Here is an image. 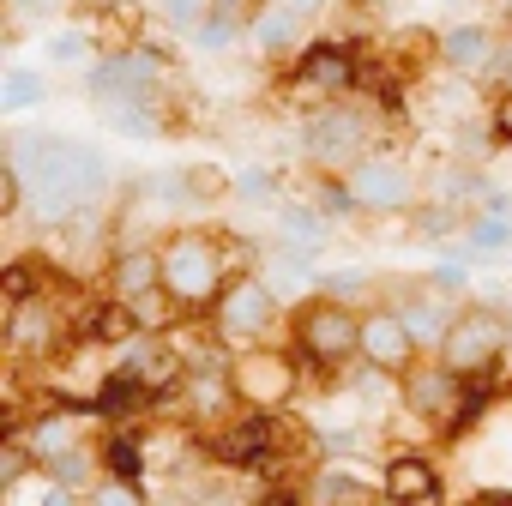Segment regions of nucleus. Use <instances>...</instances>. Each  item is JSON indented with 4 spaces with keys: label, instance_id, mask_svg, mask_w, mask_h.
I'll use <instances>...</instances> for the list:
<instances>
[{
    "label": "nucleus",
    "instance_id": "f257e3e1",
    "mask_svg": "<svg viewBox=\"0 0 512 506\" xmlns=\"http://www.w3.org/2000/svg\"><path fill=\"white\" fill-rule=\"evenodd\" d=\"M7 157L19 163L25 187H31V211L43 223H73L79 211H91L109 193V157L85 139L67 133H13Z\"/></svg>",
    "mask_w": 512,
    "mask_h": 506
},
{
    "label": "nucleus",
    "instance_id": "f03ea898",
    "mask_svg": "<svg viewBox=\"0 0 512 506\" xmlns=\"http://www.w3.org/2000/svg\"><path fill=\"white\" fill-rule=\"evenodd\" d=\"M157 260H163V296L181 302V308H205L217 302L229 284H223V247L199 229H181L157 247Z\"/></svg>",
    "mask_w": 512,
    "mask_h": 506
},
{
    "label": "nucleus",
    "instance_id": "7ed1b4c3",
    "mask_svg": "<svg viewBox=\"0 0 512 506\" xmlns=\"http://www.w3.org/2000/svg\"><path fill=\"white\" fill-rule=\"evenodd\" d=\"M380 127L368 121V109H356V103H320L314 115H308V127H302V151H308V163H320V169H356L362 157H374L380 145Z\"/></svg>",
    "mask_w": 512,
    "mask_h": 506
},
{
    "label": "nucleus",
    "instance_id": "20e7f679",
    "mask_svg": "<svg viewBox=\"0 0 512 506\" xmlns=\"http://www.w3.org/2000/svg\"><path fill=\"white\" fill-rule=\"evenodd\" d=\"M506 350H512V326L494 308H458V320H452V332L440 344V368L470 380V374H488Z\"/></svg>",
    "mask_w": 512,
    "mask_h": 506
},
{
    "label": "nucleus",
    "instance_id": "39448f33",
    "mask_svg": "<svg viewBox=\"0 0 512 506\" xmlns=\"http://www.w3.org/2000/svg\"><path fill=\"white\" fill-rule=\"evenodd\" d=\"M278 326V290L266 278H235L223 296H217V344L229 350H253V344H266Z\"/></svg>",
    "mask_w": 512,
    "mask_h": 506
},
{
    "label": "nucleus",
    "instance_id": "423d86ee",
    "mask_svg": "<svg viewBox=\"0 0 512 506\" xmlns=\"http://www.w3.org/2000/svg\"><path fill=\"white\" fill-rule=\"evenodd\" d=\"M344 187H350L356 211H410V205H416V193H422L416 169H410L404 157H392V151L362 157V163L344 175Z\"/></svg>",
    "mask_w": 512,
    "mask_h": 506
},
{
    "label": "nucleus",
    "instance_id": "0eeeda50",
    "mask_svg": "<svg viewBox=\"0 0 512 506\" xmlns=\"http://www.w3.org/2000/svg\"><path fill=\"white\" fill-rule=\"evenodd\" d=\"M296 338H302V350L314 362H350V356H362V320L344 302H332V296H320V302L302 308Z\"/></svg>",
    "mask_w": 512,
    "mask_h": 506
},
{
    "label": "nucleus",
    "instance_id": "6e6552de",
    "mask_svg": "<svg viewBox=\"0 0 512 506\" xmlns=\"http://www.w3.org/2000/svg\"><path fill=\"white\" fill-rule=\"evenodd\" d=\"M163 55L157 49H127V55H109L97 73H91V97L97 103H151L157 85H163Z\"/></svg>",
    "mask_w": 512,
    "mask_h": 506
},
{
    "label": "nucleus",
    "instance_id": "1a4fd4ad",
    "mask_svg": "<svg viewBox=\"0 0 512 506\" xmlns=\"http://www.w3.org/2000/svg\"><path fill=\"white\" fill-rule=\"evenodd\" d=\"M506 55L512 49L488 25H446L440 31V67L452 79H494V73H506Z\"/></svg>",
    "mask_w": 512,
    "mask_h": 506
},
{
    "label": "nucleus",
    "instance_id": "9d476101",
    "mask_svg": "<svg viewBox=\"0 0 512 506\" xmlns=\"http://www.w3.org/2000/svg\"><path fill=\"white\" fill-rule=\"evenodd\" d=\"M416 332L404 326V314L398 308H374L368 320H362V362L374 368V374H410V362H416Z\"/></svg>",
    "mask_w": 512,
    "mask_h": 506
},
{
    "label": "nucleus",
    "instance_id": "9b49d317",
    "mask_svg": "<svg viewBox=\"0 0 512 506\" xmlns=\"http://www.w3.org/2000/svg\"><path fill=\"white\" fill-rule=\"evenodd\" d=\"M350 85H356V61H350V49H338V43H314V49H302L296 79H290L296 97H326V103H338Z\"/></svg>",
    "mask_w": 512,
    "mask_h": 506
},
{
    "label": "nucleus",
    "instance_id": "f8f14e48",
    "mask_svg": "<svg viewBox=\"0 0 512 506\" xmlns=\"http://www.w3.org/2000/svg\"><path fill=\"white\" fill-rule=\"evenodd\" d=\"M181 368H187V356H175V344H169V338L145 332V338H127V350H121V368H115V374H127L133 386H145V392L157 398V392H169V386L181 380Z\"/></svg>",
    "mask_w": 512,
    "mask_h": 506
},
{
    "label": "nucleus",
    "instance_id": "ddd939ff",
    "mask_svg": "<svg viewBox=\"0 0 512 506\" xmlns=\"http://www.w3.org/2000/svg\"><path fill=\"white\" fill-rule=\"evenodd\" d=\"M229 392L253 410H272L290 398V362L284 356H235L229 368Z\"/></svg>",
    "mask_w": 512,
    "mask_h": 506
},
{
    "label": "nucleus",
    "instance_id": "4468645a",
    "mask_svg": "<svg viewBox=\"0 0 512 506\" xmlns=\"http://www.w3.org/2000/svg\"><path fill=\"white\" fill-rule=\"evenodd\" d=\"M386 500H392V506H434V500H440L434 464L416 458V452H398V458L386 464Z\"/></svg>",
    "mask_w": 512,
    "mask_h": 506
},
{
    "label": "nucleus",
    "instance_id": "2eb2a0df",
    "mask_svg": "<svg viewBox=\"0 0 512 506\" xmlns=\"http://www.w3.org/2000/svg\"><path fill=\"white\" fill-rule=\"evenodd\" d=\"M151 290H163V260H157V253H145V247H127L121 260H115V296L133 314H145V296Z\"/></svg>",
    "mask_w": 512,
    "mask_h": 506
},
{
    "label": "nucleus",
    "instance_id": "dca6fc26",
    "mask_svg": "<svg viewBox=\"0 0 512 506\" xmlns=\"http://www.w3.org/2000/svg\"><path fill=\"white\" fill-rule=\"evenodd\" d=\"M43 67H61V73H97L103 61H97V37L91 31H79V25H55V31H43Z\"/></svg>",
    "mask_w": 512,
    "mask_h": 506
},
{
    "label": "nucleus",
    "instance_id": "f3484780",
    "mask_svg": "<svg viewBox=\"0 0 512 506\" xmlns=\"http://www.w3.org/2000/svg\"><path fill=\"white\" fill-rule=\"evenodd\" d=\"M296 37H302V19H296L290 7H278V0H266V7L253 13V19H247V43L260 49L266 61L290 55V49H296Z\"/></svg>",
    "mask_w": 512,
    "mask_h": 506
},
{
    "label": "nucleus",
    "instance_id": "a211bd4d",
    "mask_svg": "<svg viewBox=\"0 0 512 506\" xmlns=\"http://www.w3.org/2000/svg\"><path fill=\"white\" fill-rule=\"evenodd\" d=\"M49 103V73L43 67H7L0 73V115H31V109H43Z\"/></svg>",
    "mask_w": 512,
    "mask_h": 506
},
{
    "label": "nucleus",
    "instance_id": "6ab92c4d",
    "mask_svg": "<svg viewBox=\"0 0 512 506\" xmlns=\"http://www.w3.org/2000/svg\"><path fill=\"white\" fill-rule=\"evenodd\" d=\"M404 398H410L422 416H446L452 404H464V398H458V374H452V368H416V374L404 380Z\"/></svg>",
    "mask_w": 512,
    "mask_h": 506
},
{
    "label": "nucleus",
    "instance_id": "aec40b11",
    "mask_svg": "<svg viewBox=\"0 0 512 506\" xmlns=\"http://www.w3.org/2000/svg\"><path fill=\"white\" fill-rule=\"evenodd\" d=\"M404 314V326L416 332V344H446V332H452V320L458 314H446V296L440 290H422L410 308H398Z\"/></svg>",
    "mask_w": 512,
    "mask_h": 506
},
{
    "label": "nucleus",
    "instance_id": "412c9836",
    "mask_svg": "<svg viewBox=\"0 0 512 506\" xmlns=\"http://www.w3.org/2000/svg\"><path fill=\"white\" fill-rule=\"evenodd\" d=\"M43 464L49 458H61V452H79V416L73 410H55V416H43L37 428H31V440H25Z\"/></svg>",
    "mask_w": 512,
    "mask_h": 506
},
{
    "label": "nucleus",
    "instance_id": "4be33fe9",
    "mask_svg": "<svg viewBox=\"0 0 512 506\" xmlns=\"http://www.w3.org/2000/svg\"><path fill=\"white\" fill-rule=\"evenodd\" d=\"M308 500H314V506H374V488L356 482L350 470H320L314 488H308Z\"/></svg>",
    "mask_w": 512,
    "mask_h": 506
},
{
    "label": "nucleus",
    "instance_id": "5701e85b",
    "mask_svg": "<svg viewBox=\"0 0 512 506\" xmlns=\"http://www.w3.org/2000/svg\"><path fill=\"white\" fill-rule=\"evenodd\" d=\"M326 211H314V205H284L278 211V235H284V247H320L326 241Z\"/></svg>",
    "mask_w": 512,
    "mask_h": 506
},
{
    "label": "nucleus",
    "instance_id": "b1692460",
    "mask_svg": "<svg viewBox=\"0 0 512 506\" xmlns=\"http://www.w3.org/2000/svg\"><path fill=\"white\" fill-rule=\"evenodd\" d=\"M470 247H476V253H506V247H512V199H494V205L470 223Z\"/></svg>",
    "mask_w": 512,
    "mask_h": 506
},
{
    "label": "nucleus",
    "instance_id": "393cba45",
    "mask_svg": "<svg viewBox=\"0 0 512 506\" xmlns=\"http://www.w3.org/2000/svg\"><path fill=\"white\" fill-rule=\"evenodd\" d=\"M103 121L127 139H157L163 121H157V103H103Z\"/></svg>",
    "mask_w": 512,
    "mask_h": 506
},
{
    "label": "nucleus",
    "instance_id": "a878e982",
    "mask_svg": "<svg viewBox=\"0 0 512 506\" xmlns=\"http://www.w3.org/2000/svg\"><path fill=\"white\" fill-rule=\"evenodd\" d=\"M157 13H163V25H175V31H199L211 13H217V0H157Z\"/></svg>",
    "mask_w": 512,
    "mask_h": 506
},
{
    "label": "nucleus",
    "instance_id": "bb28decb",
    "mask_svg": "<svg viewBox=\"0 0 512 506\" xmlns=\"http://www.w3.org/2000/svg\"><path fill=\"white\" fill-rule=\"evenodd\" d=\"M272 440V428H266V416H253V422H241L229 440H223V458H260V446Z\"/></svg>",
    "mask_w": 512,
    "mask_h": 506
},
{
    "label": "nucleus",
    "instance_id": "cd10ccee",
    "mask_svg": "<svg viewBox=\"0 0 512 506\" xmlns=\"http://www.w3.org/2000/svg\"><path fill=\"white\" fill-rule=\"evenodd\" d=\"M326 290H332V302H344V308H350V296L374 290V272H356V266H350V272H332V278H326Z\"/></svg>",
    "mask_w": 512,
    "mask_h": 506
},
{
    "label": "nucleus",
    "instance_id": "c85d7f7f",
    "mask_svg": "<svg viewBox=\"0 0 512 506\" xmlns=\"http://www.w3.org/2000/svg\"><path fill=\"white\" fill-rule=\"evenodd\" d=\"M49 476H55L61 488L85 482V476H91V458H85V446H79V452H61V458H49Z\"/></svg>",
    "mask_w": 512,
    "mask_h": 506
},
{
    "label": "nucleus",
    "instance_id": "c756f323",
    "mask_svg": "<svg viewBox=\"0 0 512 506\" xmlns=\"http://www.w3.org/2000/svg\"><path fill=\"white\" fill-rule=\"evenodd\" d=\"M235 31H241L235 19H205V25L193 31V49H229V43H235Z\"/></svg>",
    "mask_w": 512,
    "mask_h": 506
},
{
    "label": "nucleus",
    "instance_id": "7c9ffc66",
    "mask_svg": "<svg viewBox=\"0 0 512 506\" xmlns=\"http://www.w3.org/2000/svg\"><path fill=\"white\" fill-rule=\"evenodd\" d=\"M91 506H139V488L121 482V476H115V482H97V488H91Z\"/></svg>",
    "mask_w": 512,
    "mask_h": 506
},
{
    "label": "nucleus",
    "instance_id": "2f4dec72",
    "mask_svg": "<svg viewBox=\"0 0 512 506\" xmlns=\"http://www.w3.org/2000/svg\"><path fill=\"white\" fill-rule=\"evenodd\" d=\"M31 284H37V278H31V266H25V260H13V266H7V302H13V308H25V302H31Z\"/></svg>",
    "mask_w": 512,
    "mask_h": 506
},
{
    "label": "nucleus",
    "instance_id": "473e14b6",
    "mask_svg": "<svg viewBox=\"0 0 512 506\" xmlns=\"http://www.w3.org/2000/svg\"><path fill=\"white\" fill-rule=\"evenodd\" d=\"M37 506H73V488H61V482H43V488H37Z\"/></svg>",
    "mask_w": 512,
    "mask_h": 506
},
{
    "label": "nucleus",
    "instance_id": "72a5a7b5",
    "mask_svg": "<svg viewBox=\"0 0 512 506\" xmlns=\"http://www.w3.org/2000/svg\"><path fill=\"white\" fill-rule=\"evenodd\" d=\"M278 7H290L296 19H314V13H326V7H332V0H278Z\"/></svg>",
    "mask_w": 512,
    "mask_h": 506
},
{
    "label": "nucleus",
    "instance_id": "f704fd0d",
    "mask_svg": "<svg viewBox=\"0 0 512 506\" xmlns=\"http://www.w3.org/2000/svg\"><path fill=\"white\" fill-rule=\"evenodd\" d=\"M494 127H500V139H512V91L500 97V109H494Z\"/></svg>",
    "mask_w": 512,
    "mask_h": 506
},
{
    "label": "nucleus",
    "instance_id": "c9c22d12",
    "mask_svg": "<svg viewBox=\"0 0 512 506\" xmlns=\"http://www.w3.org/2000/svg\"><path fill=\"white\" fill-rule=\"evenodd\" d=\"M470 506H512V494H476Z\"/></svg>",
    "mask_w": 512,
    "mask_h": 506
},
{
    "label": "nucleus",
    "instance_id": "e433bc0d",
    "mask_svg": "<svg viewBox=\"0 0 512 506\" xmlns=\"http://www.w3.org/2000/svg\"><path fill=\"white\" fill-rule=\"evenodd\" d=\"M506 85H512V55H506Z\"/></svg>",
    "mask_w": 512,
    "mask_h": 506
}]
</instances>
